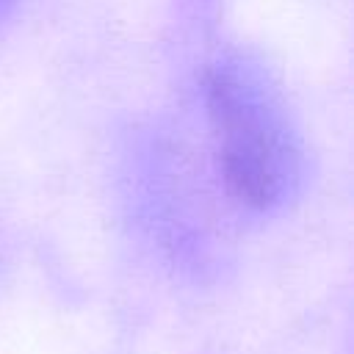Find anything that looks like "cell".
<instances>
[{
	"instance_id": "7a4b0ae2",
	"label": "cell",
	"mask_w": 354,
	"mask_h": 354,
	"mask_svg": "<svg viewBox=\"0 0 354 354\" xmlns=\"http://www.w3.org/2000/svg\"><path fill=\"white\" fill-rule=\"evenodd\" d=\"M17 3H19V0H0V25L11 17V11L17 8Z\"/></svg>"
},
{
	"instance_id": "6da1fadb",
	"label": "cell",
	"mask_w": 354,
	"mask_h": 354,
	"mask_svg": "<svg viewBox=\"0 0 354 354\" xmlns=\"http://www.w3.org/2000/svg\"><path fill=\"white\" fill-rule=\"evenodd\" d=\"M205 105L232 199L257 213L288 207L304 188L307 152L268 64L241 47L221 53L205 75Z\"/></svg>"
}]
</instances>
